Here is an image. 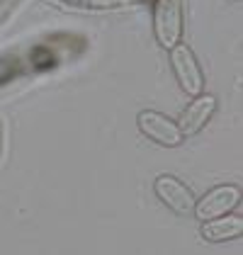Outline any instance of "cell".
<instances>
[{"instance_id":"obj_4","label":"cell","mask_w":243,"mask_h":255,"mask_svg":"<svg viewBox=\"0 0 243 255\" xmlns=\"http://www.w3.org/2000/svg\"><path fill=\"white\" fill-rule=\"evenodd\" d=\"M153 192L163 204L180 216H190L195 212V195L180 177L163 173L153 180Z\"/></svg>"},{"instance_id":"obj_1","label":"cell","mask_w":243,"mask_h":255,"mask_svg":"<svg viewBox=\"0 0 243 255\" xmlns=\"http://www.w3.org/2000/svg\"><path fill=\"white\" fill-rule=\"evenodd\" d=\"M239 204H241V187L239 185H217V187L207 190L200 199H195L192 216H197L204 224L209 219L231 214Z\"/></svg>"},{"instance_id":"obj_5","label":"cell","mask_w":243,"mask_h":255,"mask_svg":"<svg viewBox=\"0 0 243 255\" xmlns=\"http://www.w3.org/2000/svg\"><path fill=\"white\" fill-rule=\"evenodd\" d=\"M214 110H217V98L212 93H200L197 98H192V102L182 110L180 119H178V129H180L182 138L200 134L207 127V122L212 119Z\"/></svg>"},{"instance_id":"obj_2","label":"cell","mask_w":243,"mask_h":255,"mask_svg":"<svg viewBox=\"0 0 243 255\" xmlns=\"http://www.w3.org/2000/svg\"><path fill=\"white\" fill-rule=\"evenodd\" d=\"M170 68L175 73V80L182 93H187L190 98H197L200 93H204V73L195 59V54L187 46L175 44L170 49Z\"/></svg>"},{"instance_id":"obj_3","label":"cell","mask_w":243,"mask_h":255,"mask_svg":"<svg viewBox=\"0 0 243 255\" xmlns=\"http://www.w3.org/2000/svg\"><path fill=\"white\" fill-rule=\"evenodd\" d=\"M136 124H139L143 136L151 138L158 146L175 148V146L182 143V134H180V129H178V122L161 115V112H156V110H141L136 115Z\"/></svg>"},{"instance_id":"obj_7","label":"cell","mask_w":243,"mask_h":255,"mask_svg":"<svg viewBox=\"0 0 243 255\" xmlns=\"http://www.w3.org/2000/svg\"><path fill=\"white\" fill-rule=\"evenodd\" d=\"M200 234L209 243H226L243 234V219L239 214H224L217 219H209L200 226Z\"/></svg>"},{"instance_id":"obj_6","label":"cell","mask_w":243,"mask_h":255,"mask_svg":"<svg viewBox=\"0 0 243 255\" xmlns=\"http://www.w3.org/2000/svg\"><path fill=\"white\" fill-rule=\"evenodd\" d=\"M153 24H156V39L161 46L173 49L178 39H180V2L178 0H158L156 5V15H153Z\"/></svg>"}]
</instances>
